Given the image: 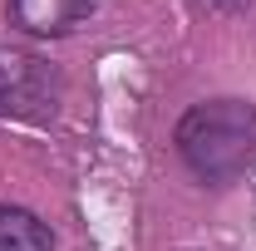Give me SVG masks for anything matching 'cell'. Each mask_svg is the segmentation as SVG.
Here are the masks:
<instances>
[{
    "label": "cell",
    "mask_w": 256,
    "mask_h": 251,
    "mask_svg": "<svg viewBox=\"0 0 256 251\" xmlns=\"http://www.w3.org/2000/svg\"><path fill=\"white\" fill-rule=\"evenodd\" d=\"M178 148H182V158L197 178H207V182L236 178L256 148V108L242 98L197 104L178 124Z\"/></svg>",
    "instance_id": "1"
},
{
    "label": "cell",
    "mask_w": 256,
    "mask_h": 251,
    "mask_svg": "<svg viewBox=\"0 0 256 251\" xmlns=\"http://www.w3.org/2000/svg\"><path fill=\"white\" fill-rule=\"evenodd\" d=\"M60 104V79L54 69L34 54H0V114L5 118H30L44 124Z\"/></svg>",
    "instance_id": "2"
},
{
    "label": "cell",
    "mask_w": 256,
    "mask_h": 251,
    "mask_svg": "<svg viewBox=\"0 0 256 251\" xmlns=\"http://www.w3.org/2000/svg\"><path fill=\"white\" fill-rule=\"evenodd\" d=\"M15 20L34 34H60L74 30L84 15H89V0H10Z\"/></svg>",
    "instance_id": "3"
},
{
    "label": "cell",
    "mask_w": 256,
    "mask_h": 251,
    "mask_svg": "<svg viewBox=\"0 0 256 251\" xmlns=\"http://www.w3.org/2000/svg\"><path fill=\"white\" fill-rule=\"evenodd\" d=\"M0 251H54V236L34 212L0 207Z\"/></svg>",
    "instance_id": "4"
}]
</instances>
